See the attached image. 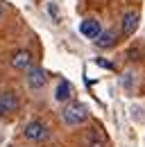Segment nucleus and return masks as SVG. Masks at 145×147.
<instances>
[{
  "mask_svg": "<svg viewBox=\"0 0 145 147\" xmlns=\"http://www.w3.org/2000/svg\"><path fill=\"white\" fill-rule=\"evenodd\" d=\"M61 118H64V122H66V125L77 127V125L86 122L89 111H86V107H84L82 102H68V104L64 107V111H61Z\"/></svg>",
  "mask_w": 145,
  "mask_h": 147,
  "instance_id": "f257e3e1",
  "label": "nucleus"
},
{
  "mask_svg": "<svg viewBox=\"0 0 145 147\" xmlns=\"http://www.w3.org/2000/svg\"><path fill=\"white\" fill-rule=\"evenodd\" d=\"M136 27H138V14L136 11H127L125 18H123V34H134L136 32Z\"/></svg>",
  "mask_w": 145,
  "mask_h": 147,
  "instance_id": "0eeeda50",
  "label": "nucleus"
},
{
  "mask_svg": "<svg viewBox=\"0 0 145 147\" xmlns=\"http://www.w3.org/2000/svg\"><path fill=\"white\" fill-rule=\"evenodd\" d=\"M0 115H2V111H0Z\"/></svg>",
  "mask_w": 145,
  "mask_h": 147,
  "instance_id": "f8f14e48",
  "label": "nucleus"
},
{
  "mask_svg": "<svg viewBox=\"0 0 145 147\" xmlns=\"http://www.w3.org/2000/svg\"><path fill=\"white\" fill-rule=\"evenodd\" d=\"M84 145L86 147H104V138L98 134V131H89L84 136Z\"/></svg>",
  "mask_w": 145,
  "mask_h": 147,
  "instance_id": "9d476101",
  "label": "nucleus"
},
{
  "mask_svg": "<svg viewBox=\"0 0 145 147\" xmlns=\"http://www.w3.org/2000/svg\"><path fill=\"white\" fill-rule=\"evenodd\" d=\"M0 18H2V2H0Z\"/></svg>",
  "mask_w": 145,
  "mask_h": 147,
  "instance_id": "9b49d317",
  "label": "nucleus"
},
{
  "mask_svg": "<svg viewBox=\"0 0 145 147\" xmlns=\"http://www.w3.org/2000/svg\"><path fill=\"white\" fill-rule=\"evenodd\" d=\"M18 109V97L14 93H0V111L2 113H9V111H16Z\"/></svg>",
  "mask_w": 145,
  "mask_h": 147,
  "instance_id": "423d86ee",
  "label": "nucleus"
},
{
  "mask_svg": "<svg viewBox=\"0 0 145 147\" xmlns=\"http://www.w3.org/2000/svg\"><path fill=\"white\" fill-rule=\"evenodd\" d=\"M23 134H25L27 140H43V138H48V127L41 120H32V122L25 125Z\"/></svg>",
  "mask_w": 145,
  "mask_h": 147,
  "instance_id": "f03ea898",
  "label": "nucleus"
},
{
  "mask_svg": "<svg viewBox=\"0 0 145 147\" xmlns=\"http://www.w3.org/2000/svg\"><path fill=\"white\" fill-rule=\"evenodd\" d=\"M70 97H72V86H70V82L61 79V82H59V86H57V93H54V100H57V102H68Z\"/></svg>",
  "mask_w": 145,
  "mask_h": 147,
  "instance_id": "6e6552de",
  "label": "nucleus"
},
{
  "mask_svg": "<svg viewBox=\"0 0 145 147\" xmlns=\"http://www.w3.org/2000/svg\"><path fill=\"white\" fill-rule=\"evenodd\" d=\"M79 32L89 38H98V34L102 32V25H100V20H95V18H86V20H82Z\"/></svg>",
  "mask_w": 145,
  "mask_h": 147,
  "instance_id": "39448f33",
  "label": "nucleus"
},
{
  "mask_svg": "<svg viewBox=\"0 0 145 147\" xmlns=\"http://www.w3.org/2000/svg\"><path fill=\"white\" fill-rule=\"evenodd\" d=\"M45 82H48V75H45L43 68H30L27 70V84H30V88L39 91V88L45 86Z\"/></svg>",
  "mask_w": 145,
  "mask_h": 147,
  "instance_id": "7ed1b4c3",
  "label": "nucleus"
},
{
  "mask_svg": "<svg viewBox=\"0 0 145 147\" xmlns=\"http://www.w3.org/2000/svg\"><path fill=\"white\" fill-rule=\"evenodd\" d=\"M12 66H14L16 70H30V68H32V55H30L27 50H18V52H14V57H12Z\"/></svg>",
  "mask_w": 145,
  "mask_h": 147,
  "instance_id": "20e7f679",
  "label": "nucleus"
},
{
  "mask_svg": "<svg viewBox=\"0 0 145 147\" xmlns=\"http://www.w3.org/2000/svg\"><path fill=\"white\" fill-rule=\"evenodd\" d=\"M116 32H113V30H107V32H100V34H98V38H95V45H98V48H111V45H113V43H116Z\"/></svg>",
  "mask_w": 145,
  "mask_h": 147,
  "instance_id": "1a4fd4ad",
  "label": "nucleus"
}]
</instances>
